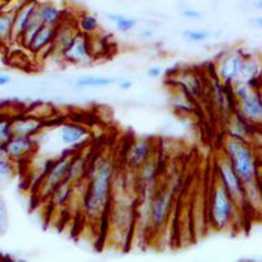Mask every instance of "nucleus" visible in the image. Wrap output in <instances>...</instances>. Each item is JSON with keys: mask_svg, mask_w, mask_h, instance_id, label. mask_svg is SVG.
I'll return each instance as SVG.
<instances>
[{"mask_svg": "<svg viewBox=\"0 0 262 262\" xmlns=\"http://www.w3.org/2000/svg\"><path fill=\"white\" fill-rule=\"evenodd\" d=\"M113 174L114 166L111 161L106 160L101 162L100 166H97L83 201L84 210L88 215L97 216L107 205Z\"/></svg>", "mask_w": 262, "mask_h": 262, "instance_id": "1", "label": "nucleus"}, {"mask_svg": "<svg viewBox=\"0 0 262 262\" xmlns=\"http://www.w3.org/2000/svg\"><path fill=\"white\" fill-rule=\"evenodd\" d=\"M226 154L228 156L233 170L239 176L243 184L257 181V162L254 152L249 148L245 140L229 138L226 143Z\"/></svg>", "mask_w": 262, "mask_h": 262, "instance_id": "2", "label": "nucleus"}, {"mask_svg": "<svg viewBox=\"0 0 262 262\" xmlns=\"http://www.w3.org/2000/svg\"><path fill=\"white\" fill-rule=\"evenodd\" d=\"M234 203L227 194L221 183L217 184L215 190H213L212 199H211L210 209L211 222L215 228L222 231L229 225L233 212H234Z\"/></svg>", "mask_w": 262, "mask_h": 262, "instance_id": "3", "label": "nucleus"}, {"mask_svg": "<svg viewBox=\"0 0 262 262\" xmlns=\"http://www.w3.org/2000/svg\"><path fill=\"white\" fill-rule=\"evenodd\" d=\"M219 174H220V183L225 190L227 191L229 198H231L234 205H244L245 201V190L244 184L239 176L233 170L229 160H222L219 164Z\"/></svg>", "mask_w": 262, "mask_h": 262, "instance_id": "4", "label": "nucleus"}, {"mask_svg": "<svg viewBox=\"0 0 262 262\" xmlns=\"http://www.w3.org/2000/svg\"><path fill=\"white\" fill-rule=\"evenodd\" d=\"M70 162H71V156H63L57 161H53L52 166L43 177V180L38 184L41 198H49L52 191L55 189L57 185L61 182L66 181Z\"/></svg>", "mask_w": 262, "mask_h": 262, "instance_id": "5", "label": "nucleus"}, {"mask_svg": "<svg viewBox=\"0 0 262 262\" xmlns=\"http://www.w3.org/2000/svg\"><path fill=\"white\" fill-rule=\"evenodd\" d=\"M172 203H173V190L167 189V188L156 194V196L152 199L151 207H150V223L155 229L166 222L171 211Z\"/></svg>", "mask_w": 262, "mask_h": 262, "instance_id": "6", "label": "nucleus"}, {"mask_svg": "<svg viewBox=\"0 0 262 262\" xmlns=\"http://www.w3.org/2000/svg\"><path fill=\"white\" fill-rule=\"evenodd\" d=\"M91 52V40H89L88 34L77 32L76 36L71 40V43L65 49V52L62 53L61 57L66 62L83 63L89 60Z\"/></svg>", "mask_w": 262, "mask_h": 262, "instance_id": "7", "label": "nucleus"}, {"mask_svg": "<svg viewBox=\"0 0 262 262\" xmlns=\"http://www.w3.org/2000/svg\"><path fill=\"white\" fill-rule=\"evenodd\" d=\"M39 3L38 0H25L21 3V5L16 9L14 12V20H12V32H11V40L18 41L20 37L26 30L27 25L30 24L32 16L37 10V6Z\"/></svg>", "mask_w": 262, "mask_h": 262, "instance_id": "8", "label": "nucleus"}, {"mask_svg": "<svg viewBox=\"0 0 262 262\" xmlns=\"http://www.w3.org/2000/svg\"><path fill=\"white\" fill-rule=\"evenodd\" d=\"M36 149V140L33 137L12 136L4 145V152L14 162L21 161L30 156Z\"/></svg>", "mask_w": 262, "mask_h": 262, "instance_id": "9", "label": "nucleus"}, {"mask_svg": "<svg viewBox=\"0 0 262 262\" xmlns=\"http://www.w3.org/2000/svg\"><path fill=\"white\" fill-rule=\"evenodd\" d=\"M244 57L239 53H232L226 55L219 63L217 78L223 84H232L241 78V69Z\"/></svg>", "mask_w": 262, "mask_h": 262, "instance_id": "10", "label": "nucleus"}, {"mask_svg": "<svg viewBox=\"0 0 262 262\" xmlns=\"http://www.w3.org/2000/svg\"><path fill=\"white\" fill-rule=\"evenodd\" d=\"M239 110L248 122L260 123L262 118V99L258 89H251L247 95L239 99Z\"/></svg>", "mask_w": 262, "mask_h": 262, "instance_id": "11", "label": "nucleus"}, {"mask_svg": "<svg viewBox=\"0 0 262 262\" xmlns=\"http://www.w3.org/2000/svg\"><path fill=\"white\" fill-rule=\"evenodd\" d=\"M56 27L47 26V25H41L39 30L36 33L33 39L30 43L27 49L34 55H40L44 52L48 54H52V43L55 36Z\"/></svg>", "mask_w": 262, "mask_h": 262, "instance_id": "12", "label": "nucleus"}, {"mask_svg": "<svg viewBox=\"0 0 262 262\" xmlns=\"http://www.w3.org/2000/svg\"><path fill=\"white\" fill-rule=\"evenodd\" d=\"M43 127V121L36 116H21L11 120L12 136L34 137Z\"/></svg>", "mask_w": 262, "mask_h": 262, "instance_id": "13", "label": "nucleus"}, {"mask_svg": "<svg viewBox=\"0 0 262 262\" xmlns=\"http://www.w3.org/2000/svg\"><path fill=\"white\" fill-rule=\"evenodd\" d=\"M77 31L73 28L71 25L66 24L65 21H61L56 26L55 36H54L53 43H52V54H57L61 56L65 49L71 43L73 37L76 36Z\"/></svg>", "mask_w": 262, "mask_h": 262, "instance_id": "14", "label": "nucleus"}, {"mask_svg": "<svg viewBox=\"0 0 262 262\" xmlns=\"http://www.w3.org/2000/svg\"><path fill=\"white\" fill-rule=\"evenodd\" d=\"M150 152H151L150 142H148V140H138L128 150L127 164L132 168H140L148 161Z\"/></svg>", "mask_w": 262, "mask_h": 262, "instance_id": "15", "label": "nucleus"}, {"mask_svg": "<svg viewBox=\"0 0 262 262\" xmlns=\"http://www.w3.org/2000/svg\"><path fill=\"white\" fill-rule=\"evenodd\" d=\"M37 14L41 24L47 26L56 27L63 20V11L52 3H39Z\"/></svg>", "mask_w": 262, "mask_h": 262, "instance_id": "16", "label": "nucleus"}, {"mask_svg": "<svg viewBox=\"0 0 262 262\" xmlns=\"http://www.w3.org/2000/svg\"><path fill=\"white\" fill-rule=\"evenodd\" d=\"M88 136V130L79 124H63L60 128V139L63 144L75 145Z\"/></svg>", "mask_w": 262, "mask_h": 262, "instance_id": "17", "label": "nucleus"}, {"mask_svg": "<svg viewBox=\"0 0 262 262\" xmlns=\"http://www.w3.org/2000/svg\"><path fill=\"white\" fill-rule=\"evenodd\" d=\"M85 173V160L82 156H72L67 171L66 181L75 185L82 180Z\"/></svg>", "mask_w": 262, "mask_h": 262, "instance_id": "18", "label": "nucleus"}, {"mask_svg": "<svg viewBox=\"0 0 262 262\" xmlns=\"http://www.w3.org/2000/svg\"><path fill=\"white\" fill-rule=\"evenodd\" d=\"M73 193V184L70 182L63 181L52 191L49 198H52V201L54 205L56 206H63L67 204V201L71 199V195Z\"/></svg>", "mask_w": 262, "mask_h": 262, "instance_id": "19", "label": "nucleus"}, {"mask_svg": "<svg viewBox=\"0 0 262 262\" xmlns=\"http://www.w3.org/2000/svg\"><path fill=\"white\" fill-rule=\"evenodd\" d=\"M14 10H0V43L11 40Z\"/></svg>", "mask_w": 262, "mask_h": 262, "instance_id": "20", "label": "nucleus"}, {"mask_svg": "<svg viewBox=\"0 0 262 262\" xmlns=\"http://www.w3.org/2000/svg\"><path fill=\"white\" fill-rule=\"evenodd\" d=\"M117 82L116 78L111 77H99V76H83L78 78L76 84L79 88H101L114 84Z\"/></svg>", "mask_w": 262, "mask_h": 262, "instance_id": "21", "label": "nucleus"}, {"mask_svg": "<svg viewBox=\"0 0 262 262\" xmlns=\"http://www.w3.org/2000/svg\"><path fill=\"white\" fill-rule=\"evenodd\" d=\"M107 18L116 25L117 31L121 32V33H126V32L133 30V28L137 26L136 18L127 17V16L120 14H108Z\"/></svg>", "mask_w": 262, "mask_h": 262, "instance_id": "22", "label": "nucleus"}, {"mask_svg": "<svg viewBox=\"0 0 262 262\" xmlns=\"http://www.w3.org/2000/svg\"><path fill=\"white\" fill-rule=\"evenodd\" d=\"M15 173V162L5 154L0 155V184L6 183Z\"/></svg>", "mask_w": 262, "mask_h": 262, "instance_id": "23", "label": "nucleus"}, {"mask_svg": "<svg viewBox=\"0 0 262 262\" xmlns=\"http://www.w3.org/2000/svg\"><path fill=\"white\" fill-rule=\"evenodd\" d=\"M98 27H99L98 18L95 17L94 15L85 14V15L81 16V18H79V21H78L79 31L84 34L94 33V32L98 30Z\"/></svg>", "mask_w": 262, "mask_h": 262, "instance_id": "24", "label": "nucleus"}, {"mask_svg": "<svg viewBox=\"0 0 262 262\" xmlns=\"http://www.w3.org/2000/svg\"><path fill=\"white\" fill-rule=\"evenodd\" d=\"M181 84L187 92L191 93L193 95H200L201 93V84L198 77L193 75V73H184L183 78H182Z\"/></svg>", "mask_w": 262, "mask_h": 262, "instance_id": "25", "label": "nucleus"}, {"mask_svg": "<svg viewBox=\"0 0 262 262\" xmlns=\"http://www.w3.org/2000/svg\"><path fill=\"white\" fill-rule=\"evenodd\" d=\"M258 76V65L255 60H243L241 69V78L248 81L249 78Z\"/></svg>", "mask_w": 262, "mask_h": 262, "instance_id": "26", "label": "nucleus"}, {"mask_svg": "<svg viewBox=\"0 0 262 262\" xmlns=\"http://www.w3.org/2000/svg\"><path fill=\"white\" fill-rule=\"evenodd\" d=\"M11 137V120H8V118H0V144L5 145Z\"/></svg>", "mask_w": 262, "mask_h": 262, "instance_id": "27", "label": "nucleus"}, {"mask_svg": "<svg viewBox=\"0 0 262 262\" xmlns=\"http://www.w3.org/2000/svg\"><path fill=\"white\" fill-rule=\"evenodd\" d=\"M183 37L189 41H204L210 37V33L207 31H199V30H187L183 31Z\"/></svg>", "mask_w": 262, "mask_h": 262, "instance_id": "28", "label": "nucleus"}, {"mask_svg": "<svg viewBox=\"0 0 262 262\" xmlns=\"http://www.w3.org/2000/svg\"><path fill=\"white\" fill-rule=\"evenodd\" d=\"M6 221H8V211H6L5 203L0 199V234L4 233L6 228Z\"/></svg>", "mask_w": 262, "mask_h": 262, "instance_id": "29", "label": "nucleus"}, {"mask_svg": "<svg viewBox=\"0 0 262 262\" xmlns=\"http://www.w3.org/2000/svg\"><path fill=\"white\" fill-rule=\"evenodd\" d=\"M182 15L184 17L189 18V20H199V18L203 17V14L198 10H193V9H185V10L182 11Z\"/></svg>", "mask_w": 262, "mask_h": 262, "instance_id": "30", "label": "nucleus"}, {"mask_svg": "<svg viewBox=\"0 0 262 262\" xmlns=\"http://www.w3.org/2000/svg\"><path fill=\"white\" fill-rule=\"evenodd\" d=\"M162 75V69L160 66H152L148 70V76L150 78H159Z\"/></svg>", "mask_w": 262, "mask_h": 262, "instance_id": "31", "label": "nucleus"}, {"mask_svg": "<svg viewBox=\"0 0 262 262\" xmlns=\"http://www.w3.org/2000/svg\"><path fill=\"white\" fill-rule=\"evenodd\" d=\"M10 82H11L10 76L6 75V73H0V87L8 85Z\"/></svg>", "mask_w": 262, "mask_h": 262, "instance_id": "32", "label": "nucleus"}, {"mask_svg": "<svg viewBox=\"0 0 262 262\" xmlns=\"http://www.w3.org/2000/svg\"><path fill=\"white\" fill-rule=\"evenodd\" d=\"M118 87L121 89H123V91H128V89L132 88V82L130 81H121L118 83Z\"/></svg>", "mask_w": 262, "mask_h": 262, "instance_id": "33", "label": "nucleus"}, {"mask_svg": "<svg viewBox=\"0 0 262 262\" xmlns=\"http://www.w3.org/2000/svg\"><path fill=\"white\" fill-rule=\"evenodd\" d=\"M140 36L143 38H151L152 37V31L149 30V28H145V30H143L140 32Z\"/></svg>", "mask_w": 262, "mask_h": 262, "instance_id": "34", "label": "nucleus"}, {"mask_svg": "<svg viewBox=\"0 0 262 262\" xmlns=\"http://www.w3.org/2000/svg\"><path fill=\"white\" fill-rule=\"evenodd\" d=\"M3 154H5V152H4V145L0 144V155H3Z\"/></svg>", "mask_w": 262, "mask_h": 262, "instance_id": "35", "label": "nucleus"}]
</instances>
